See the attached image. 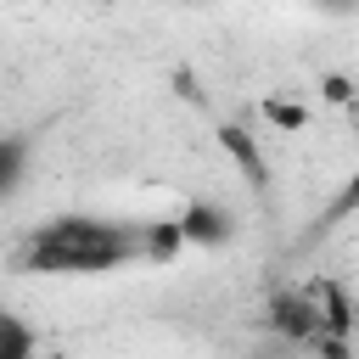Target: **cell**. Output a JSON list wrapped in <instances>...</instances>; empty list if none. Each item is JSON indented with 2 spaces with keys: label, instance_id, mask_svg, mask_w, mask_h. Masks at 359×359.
Returning a JSON list of instances; mask_svg holds the SVG:
<instances>
[{
  "label": "cell",
  "instance_id": "6da1fadb",
  "mask_svg": "<svg viewBox=\"0 0 359 359\" xmlns=\"http://www.w3.org/2000/svg\"><path fill=\"white\" fill-rule=\"evenodd\" d=\"M180 247H185L180 219L135 224V219H107V213H56L22 236L17 269L50 275V280H79V275H118L129 264H163Z\"/></svg>",
  "mask_w": 359,
  "mask_h": 359
},
{
  "label": "cell",
  "instance_id": "5b68a950",
  "mask_svg": "<svg viewBox=\"0 0 359 359\" xmlns=\"http://www.w3.org/2000/svg\"><path fill=\"white\" fill-rule=\"evenodd\" d=\"M348 219H359V163H353V174L337 185V196L325 202V213H320V230H337V224H348Z\"/></svg>",
  "mask_w": 359,
  "mask_h": 359
},
{
  "label": "cell",
  "instance_id": "8992f818",
  "mask_svg": "<svg viewBox=\"0 0 359 359\" xmlns=\"http://www.w3.org/2000/svg\"><path fill=\"white\" fill-rule=\"evenodd\" d=\"M34 359H67V353H56V348H39V353H34Z\"/></svg>",
  "mask_w": 359,
  "mask_h": 359
},
{
  "label": "cell",
  "instance_id": "3957f363",
  "mask_svg": "<svg viewBox=\"0 0 359 359\" xmlns=\"http://www.w3.org/2000/svg\"><path fill=\"white\" fill-rule=\"evenodd\" d=\"M34 353H39V331L0 303V359H34Z\"/></svg>",
  "mask_w": 359,
  "mask_h": 359
},
{
  "label": "cell",
  "instance_id": "52a82bcc",
  "mask_svg": "<svg viewBox=\"0 0 359 359\" xmlns=\"http://www.w3.org/2000/svg\"><path fill=\"white\" fill-rule=\"evenodd\" d=\"M337 6H342V0H337Z\"/></svg>",
  "mask_w": 359,
  "mask_h": 359
},
{
  "label": "cell",
  "instance_id": "277c9868",
  "mask_svg": "<svg viewBox=\"0 0 359 359\" xmlns=\"http://www.w3.org/2000/svg\"><path fill=\"white\" fill-rule=\"evenodd\" d=\"M22 180H28V140L0 135V202H6V196H17V191H22Z\"/></svg>",
  "mask_w": 359,
  "mask_h": 359
},
{
  "label": "cell",
  "instance_id": "7a4b0ae2",
  "mask_svg": "<svg viewBox=\"0 0 359 359\" xmlns=\"http://www.w3.org/2000/svg\"><path fill=\"white\" fill-rule=\"evenodd\" d=\"M180 236L185 241H224L230 236V213L224 208H208V202H191L180 213Z\"/></svg>",
  "mask_w": 359,
  "mask_h": 359
}]
</instances>
